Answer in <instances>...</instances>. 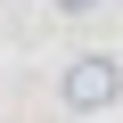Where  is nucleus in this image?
<instances>
[{"mask_svg":"<svg viewBox=\"0 0 123 123\" xmlns=\"http://www.w3.org/2000/svg\"><path fill=\"white\" fill-rule=\"evenodd\" d=\"M57 98H66L74 115H107V107L123 98V57H115V49L66 57V66H57Z\"/></svg>","mask_w":123,"mask_h":123,"instance_id":"obj_1","label":"nucleus"},{"mask_svg":"<svg viewBox=\"0 0 123 123\" xmlns=\"http://www.w3.org/2000/svg\"><path fill=\"white\" fill-rule=\"evenodd\" d=\"M107 0H49V17H98Z\"/></svg>","mask_w":123,"mask_h":123,"instance_id":"obj_2","label":"nucleus"}]
</instances>
